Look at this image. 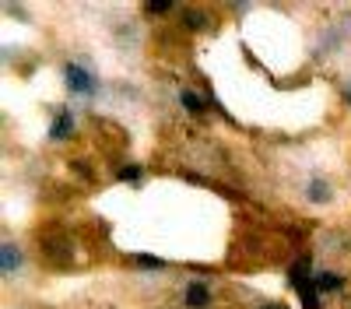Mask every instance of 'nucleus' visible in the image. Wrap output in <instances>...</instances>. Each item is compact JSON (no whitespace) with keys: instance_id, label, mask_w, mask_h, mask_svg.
<instances>
[{"instance_id":"nucleus-1","label":"nucleus","mask_w":351,"mask_h":309,"mask_svg":"<svg viewBox=\"0 0 351 309\" xmlns=\"http://www.w3.org/2000/svg\"><path fill=\"white\" fill-rule=\"evenodd\" d=\"M64 84H67V92L88 95V99L99 92V81H95L92 67H84L81 60H67V64H64Z\"/></svg>"},{"instance_id":"nucleus-2","label":"nucleus","mask_w":351,"mask_h":309,"mask_svg":"<svg viewBox=\"0 0 351 309\" xmlns=\"http://www.w3.org/2000/svg\"><path fill=\"white\" fill-rule=\"evenodd\" d=\"M74 134V112L64 106L53 112V123H49V140H67Z\"/></svg>"},{"instance_id":"nucleus-3","label":"nucleus","mask_w":351,"mask_h":309,"mask_svg":"<svg viewBox=\"0 0 351 309\" xmlns=\"http://www.w3.org/2000/svg\"><path fill=\"white\" fill-rule=\"evenodd\" d=\"M313 274H316L313 271V257H309V253H302V257L288 267V285L291 288H302V285H309V281H313Z\"/></svg>"},{"instance_id":"nucleus-4","label":"nucleus","mask_w":351,"mask_h":309,"mask_svg":"<svg viewBox=\"0 0 351 309\" xmlns=\"http://www.w3.org/2000/svg\"><path fill=\"white\" fill-rule=\"evenodd\" d=\"M183 302H186L190 309H208V306H211V288L204 285V281H186Z\"/></svg>"},{"instance_id":"nucleus-5","label":"nucleus","mask_w":351,"mask_h":309,"mask_svg":"<svg viewBox=\"0 0 351 309\" xmlns=\"http://www.w3.org/2000/svg\"><path fill=\"white\" fill-rule=\"evenodd\" d=\"M18 271H21V249L14 243H4V246H0V274L11 277Z\"/></svg>"},{"instance_id":"nucleus-6","label":"nucleus","mask_w":351,"mask_h":309,"mask_svg":"<svg viewBox=\"0 0 351 309\" xmlns=\"http://www.w3.org/2000/svg\"><path fill=\"white\" fill-rule=\"evenodd\" d=\"M330 183L324 180V176H309L306 180V201H313V204H327L330 201Z\"/></svg>"},{"instance_id":"nucleus-7","label":"nucleus","mask_w":351,"mask_h":309,"mask_svg":"<svg viewBox=\"0 0 351 309\" xmlns=\"http://www.w3.org/2000/svg\"><path fill=\"white\" fill-rule=\"evenodd\" d=\"M313 285H316L319 295H330V292H341L344 288V277L334 274V271H316L313 274Z\"/></svg>"},{"instance_id":"nucleus-8","label":"nucleus","mask_w":351,"mask_h":309,"mask_svg":"<svg viewBox=\"0 0 351 309\" xmlns=\"http://www.w3.org/2000/svg\"><path fill=\"white\" fill-rule=\"evenodd\" d=\"M180 102H183V109L190 112V116H204V112H208V102L190 88H180Z\"/></svg>"},{"instance_id":"nucleus-9","label":"nucleus","mask_w":351,"mask_h":309,"mask_svg":"<svg viewBox=\"0 0 351 309\" xmlns=\"http://www.w3.org/2000/svg\"><path fill=\"white\" fill-rule=\"evenodd\" d=\"M183 25L190 28V32H204V28L211 25V18L204 11H197V8H190V11H183Z\"/></svg>"},{"instance_id":"nucleus-10","label":"nucleus","mask_w":351,"mask_h":309,"mask_svg":"<svg viewBox=\"0 0 351 309\" xmlns=\"http://www.w3.org/2000/svg\"><path fill=\"white\" fill-rule=\"evenodd\" d=\"M295 292H299V299H302L306 309H324V302H319V292H316L313 281H309V285H302V288H295Z\"/></svg>"},{"instance_id":"nucleus-11","label":"nucleus","mask_w":351,"mask_h":309,"mask_svg":"<svg viewBox=\"0 0 351 309\" xmlns=\"http://www.w3.org/2000/svg\"><path fill=\"white\" fill-rule=\"evenodd\" d=\"M116 180H123V183H141V180H144V169L134 165V162H127V165L116 169Z\"/></svg>"},{"instance_id":"nucleus-12","label":"nucleus","mask_w":351,"mask_h":309,"mask_svg":"<svg viewBox=\"0 0 351 309\" xmlns=\"http://www.w3.org/2000/svg\"><path fill=\"white\" fill-rule=\"evenodd\" d=\"M176 4H172V0H152V4H144V11H148V14H169Z\"/></svg>"},{"instance_id":"nucleus-13","label":"nucleus","mask_w":351,"mask_h":309,"mask_svg":"<svg viewBox=\"0 0 351 309\" xmlns=\"http://www.w3.org/2000/svg\"><path fill=\"white\" fill-rule=\"evenodd\" d=\"M141 267H152V271H162L165 267V260H158V257H144V253H137V257H134Z\"/></svg>"},{"instance_id":"nucleus-14","label":"nucleus","mask_w":351,"mask_h":309,"mask_svg":"<svg viewBox=\"0 0 351 309\" xmlns=\"http://www.w3.org/2000/svg\"><path fill=\"white\" fill-rule=\"evenodd\" d=\"M260 309H288V306H281V302H267V306H260Z\"/></svg>"},{"instance_id":"nucleus-15","label":"nucleus","mask_w":351,"mask_h":309,"mask_svg":"<svg viewBox=\"0 0 351 309\" xmlns=\"http://www.w3.org/2000/svg\"><path fill=\"white\" fill-rule=\"evenodd\" d=\"M344 99H348V106H351V81L344 84Z\"/></svg>"}]
</instances>
